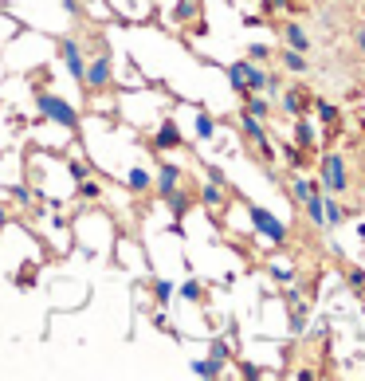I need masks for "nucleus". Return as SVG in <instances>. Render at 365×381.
Here are the masks:
<instances>
[{
    "mask_svg": "<svg viewBox=\"0 0 365 381\" xmlns=\"http://www.w3.org/2000/svg\"><path fill=\"white\" fill-rule=\"evenodd\" d=\"M318 189L330 193V197H345V193L354 189V181H350V161H345V153L338 150H326L318 153Z\"/></svg>",
    "mask_w": 365,
    "mask_h": 381,
    "instance_id": "f257e3e1",
    "label": "nucleus"
},
{
    "mask_svg": "<svg viewBox=\"0 0 365 381\" xmlns=\"http://www.w3.org/2000/svg\"><path fill=\"white\" fill-rule=\"evenodd\" d=\"M36 111H40V118H48V122H55V126H63V130H79V111L71 106L67 99H60L55 90H48V87H36Z\"/></svg>",
    "mask_w": 365,
    "mask_h": 381,
    "instance_id": "f03ea898",
    "label": "nucleus"
},
{
    "mask_svg": "<svg viewBox=\"0 0 365 381\" xmlns=\"http://www.w3.org/2000/svg\"><path fill=\"white\" fill-rule=\"evenodd\" d=\"M79 87L87 90V95H106V90H114V67H110V51H95L87 60V67H83V79Z\"/></svg>",
    "mask_w": 365,
    "mask_h": 381,
    "instance_id": "7ed1b4c3",
    "label": "nucleus"
},
{
    "mask_svg": "<svg viewBox=\"0 0 365 381\" xmlns=\"http://www.w3.org/2000/svg\"><path fill=\"white\" fill-rule=\"evenodd\" d=\"M263 83H267V71L252 60H236L228 63V87L236 90L240 99L244 95H263Z\"/></svg>",
    "mask_w": 365,
    "mask_h": 381,
    "instance_id": "20e7f679",
    "label": "nucleus"
},
{
    "mask_svg": "<svg viewBox=\"0 0 365 381\" xmlns=\"http://www.w3.org/2000/svg\"><path fill=\"white\" fill-rule=\"evenodd\" d=\"M244 212H247V221H252V228H256L259 236H267L275 248H287V244H291V228L279 221L275 212H267L263 205H252V201H244Z\"/></svg>",
    "mask_w": 365,
    "mask_h": 381,
    "instance_id": "39448f33",
    "label": "nucleus"
},
{
    "mask_svg": "<svg viewBox=\"0 0 365 381\" xmlns=\"http://www.w3.org/2000/svg\"><path fill=\"white\" fill-rule=\"evenodd\" d=\"M240 130H244V138L259 150V158H271V134H267V122L263 118H256L252 111L240 106Z\"/></svg>",
    "mask_w": 365,
    "mask_h": 381,
    "instance_id": "423d86ee",
    "label": "nucleus"
},
{
    "mask_svg": "<svg viewBox=\"0 0 365 381\" xmlns=\"http://www.w3.org/2000/svg\"><path fill=\"white\" fill-rule=\"evenodd\" d=\"M60 60H63V67H67V75L75 83L83 79V67H87V55H83V40L79 36H63L60 40Z\"/></svg>",
    "mask_w": 365,
    "mask_h": 381,
    "instance_id": "0eeeda50",
    "label": "nucleus"
},
{
    "mask_svg": "<svg viewBox=\"0 0 365 381\" xmlns=\"http://www.w3.org/2000/svg\"><path fill=\"white\" fill-rule=\"evenodd\" d=\"M279 111L283 114H291V118H298V114H310V106H315V99H310V90H303V87H283L279 90Z\"/></svg>",
    "mask_w": 365,
    "mask_h": 381,
    "instance_id": "6e6552de",
    "label": "nucleus"
},
{
    "mask_svg": "<svg viewBox=\"0 0 365 381\" xmlns=\"http://www.w3.org/2000/svg\"><path fill=\"white\" fill-rule=\"evenodd\" d=\"M236 193H232V185H216V181H208V185H200V205H205L212 216H220L224 212V205L232 201Z\"/></svg>",
    "mask_w": 365,
    "mask_h": 381,
    "instance_id": "1a4fd4ad",
    "label": "nucleus"
},
{
    "mask_svg": "<svg viewBox=\"0 0 365 381\" xmlns=\"http://www.w3.org/2000/svg\"><path fill=\"white\" fill-rule=\"evenodd\" d=\"M181 181H185V169H181L177 161H161L158 169H153V189H158L161 197H165L169 189H177Z\"/></svg>",
    "mask_w": 365,
    "mask_h": 381,
    "instance_id": "9d476101",
    "label": "nucleus"
},
{
    "mask_svg": "<svg viewBox=\"0 0 365 381\" xmlns=\"http://www.w3.org/2000/svg\"><path fill=\"white\" fill-rule=\"evenodd\" d=\"M153 146H158L161 153H165V150H181L185 141H181L177 122H173V118H161V122H158V130H153Z\"/></svg>",
    "mask_w": 365,
    "mask_h": 381,
    "instance_id": "9b49d317",
    "label": "nucleus"
},
{
    "mask_svg": "<svg viewBox=\"0 0 365 381\" xmlns=\"http://www.w3.org/2000/svg\"><path fill=\"white\" fill-rule=\"evenodd\" d=\"M283 48H291V51H303V55H310V36H306V28H303V24H295V20H283Z\"/></svg>",
    "mask_w": 365,
    "mask_h": 381,
    "instance_id": "f8f14e48",
    "label": "nucleus"
},
{
    "mask_svg": "<svg viewBox=\"0 0 365 381\" xmlns=\"http://www.w3.org/2000/svg\"><path fill=\"white\" fill-rule=\"evenodd\" d=\"M318 141H322V134L315 130V122L306 118V114H298L295 118V146L298 150H318Z\"/></svg>",
    "mask_w": 365,
    "mask_h": 381,
    "instance_id": "ddd939ff",
    "label": "nucleus"
},
{
    "mask_svg": "<svg viewBox=\"0 0 365 381\" xmlns=\"http://www.w3.org/2000/svg\"><path fill=\"white\" fill-rule=\"evenodd\" d=\"M122 181H126V189L134 193V197H146V193L153 189V173H149L146 165H130Z\"/></svg>",
    "mask_w": 365,
    "mask_h": 381,
    "instance_id": "4468645a",
    "label": "nucleus"
},
{
    "mask_svg": "<svg viewBox=\"0 0 365 381\" xmlns=\"http://www.w3.org/2000/svg\"><path fill=\"white\" fill-rule=\"evenodd\" d=\"M322 221H326V232L338 228V224L350 221V209H345L338 197H330V193H322Z\"/></svg>",
    "mask_w": 365,
    "mask_h": 381,
    "instance_id": "2eb2a0df",
    "label": "nucleus"
},
{
    "mask_svg": "<svg viewBox=\"0 0 365 381\" xmlns=\"http://www.w3.org/2000/svg\"><path fill=\"white\" fill-rule=\"evenodd\" d=\"M193 201H197V197H193V193L185 189V181H181L177 189H169V193H165V209L173 212L177 221H181V216H185L188 209H193Z\"/></svg>",
    "mask_w": 365,
    "mask_h": 381,
    "instance_id": "dca6fc26",
    "label": "nucleus"
},
{
    "mask_svg": "<svg viewBox=\"0 0 365 381\" xmlns=\"http://www.w3.org/2000/svg\"><path fill=\"white\" fill-rule=\"evenodd\" d=\"M267 275H271L279 287H287V283H298V268H295V263H287V260H271V263H267Z\"/></svg>",
    "mask_w": 365,
    "mask_h": 381,
    "instance_id": "f3484780",
    "label": "nucleus"
},
{
    "mask_svg": "<svg viewBox=\"0 0 365 381\" xmlns=\"http://www.w3.org/2000/svg\"><path fill=\"white\" fill-rule=\"evenodd\" d=\"M188 370H193V377L216 381V377H224V361H216V358H197V361H188Z\"/></svg>",
    "mask_w": 365,
    "mask_h": 381,
    "instance_id": "a211bd4d",
    "label": "nucleus"
},
{
    "mask_svg": "<svg viewBox=\"0 0 365 381\" xmlns=\"http://www.w3.org/2000/svg\"><path fill=\"white\" fill-rule=\"evenodd\" d=\"M303 212H306V221L315 224V228L326 232V221H322V189H315L310 197H303Z\"/></svg>",
    "mask_w": 365,
    "mask_h": 381,
    "instance_id": "6ab92c4d",
    "label": "nucleus"
},
{
    "mask_svg": "<svg viewBox=\"0 0 365 381\" xmlns=\"http://www.w3.org/2000/svg\"><path fill=\"white\" fill-rule=\"evenodd\" d=\"M279 63H283V71H291V75H303V71H310V60H306L303 51H291V48L279 51Z\"/></svg>",
    "mask_w": 365,
    "mask_h": 381,
    "instance_id": "aec40b11",
    "label": "nucleus"
},
{
    "mask_svg": "<svg viewBox=\"0 0 365 381\" xmlns=\"http://www.w3.org/2000/svg\"><path fill=\"white\" fill-rule=\"evenodd\" d=\"M193 130H197L200 141H212L216 138V118H212L208 111H193Z\"/></svg>",
    "mask_w": 365,
    "mask_h": 381,
    "instance_id": "412c9836",
    "label": "nucleus"
},
{
    "mask_svg": "<svg viewBox=\"0 0 365 381\" xmlns=\"http://www.w3.org/2000/svg\"><path fill=\"white\" fill-rule=\"evenodd\" d=\"M244 111H252L256 118H271V99L267 95H244Z\"/></svg>",
    "mask_w": 365,
    "mask_h": 381,
    "instance_id": "4be33fe9",
    "label": "nucleus"
},
{
    "mask_svg": "<svg viewBox=\"0 0 365 381\" xmlns=\"http://www.w3.org/2000/svg\"><path fill=\"white\" fill-rule=\"evenodd\" d=\"M208 358H216V361H232L236 358V350H232V342H228V334H216V338H212V346H208Z\"/></svg>",
    "mask_w": 365,
    "mask_h": 381,
    "instance_id": "5701e85b",
    "label": "nucleus"
},
{
    "mask_svg": "<svg viewBox=\"0 0 365 381\" xmlns=\"http://www.w3.org/2000/svg\"><path fill=\"white\" fill-rule=\"evenodd\" d=\"M306 299L303 303H295V307H287V326H291V334H303L306 331Z\"/></svg>",
    "mask_w": 365,
    "mask_h": 381,
    "instance_id": "b1692460",
    "label": "nucleus"
},
{
    "mask_svg": "<svg viewBox=\"0 0 365 381\" xmlns=\"http://www.w3.org/2000/svg\"><path fill=\"white\" fill-rule=\"evenodd\" d=\"M75 197H79V201H99L102 185L99 181H90V177H83V181H75Z\"/></svg>",
    "mask_w": 365,
    "mask_h": 381,
    "instance_id": "393cba45",
    "label": "nucleus"
},
{
    "mask_svg": "<svg viewBox=\"0 0 365 381\" xmlns=\"http://www.w3.org/2000/svg\"><path fill=\"white\" fill-rule=\"evenodd\" d=\"M181 299H188V303H208L205 283H200V279H188V283H181Z\"/></svg>",
    "mask_w": 365,
    "mask_h": 381,
    "instance_id": "a878e982",
    "label": "nucleus"
},
{
    "mask_svg": "<svg viewBox=\"0 0 365 381\" xmlns=\"http://www.w3.org/2000/svg\"><path fill=\"white\" fill-rule=\"evenodd\" d=\"M63 165H67V177H71V181L95 177V169H90V161H83V158H67V161H63Z\"/></svg>",
    "mask_w": 365,
    "mask_h": 381,
    "instance_id": "bb28decb",
    "label": "nucleus"
},
{
    "mask_svg": "<svg viewBox=\"0 0 365 381\" xmlns=\"http://www.w3.org/2000/svg\"><path fill=\"white\" fill-rule=\"evenodd\" d=\"M315 189H318V177H295V181H291V197H295V201L310 197Z\"/></svg>",
    "mask_w": 365,
    "mask_h": 381,
    "instance_id": "cd10ccee",
    "label": "nucleus"
},
{
    "mask_svg": "<svg viewBox=\"0 0 365 381\" xmlns=\"http://www.w3.org/2000/svg\"><path fill=\"white\" fill-rule=\"evenodd\" d=\"M287 87V75H279V71H267V83H263V95L267 99H279V90Z\"/></svg>",
    "mask_w": 365,
    "mask_h": 381,
    "instance_id": "c85d7f7f",
    "label": "nucleus"
},
{
    "mask_svg": "<svg viewBox=\"0 0 365 381\" xmlns=\"http://www.w3.org/2000/svg\"><path fill=\"white\" fill-rule=\"evenodd\" d=\"M310 111L318 114V122H326V126H338V106H334V102H315Z\"/></svg>",
    "mask_w": 365,
    "mask_h": 381,
    "instance_id": "c756f323",
    "label": "nucleus"
},
{
    "mask_svg": "<svg viewBox=\"0 0 365 381\" xmlns=\"http://www.w3.org/2000/svg\"><path fill=\"white\" fill-rule=\"evenodd\" d=\"M153 299L165 307V303L173 299V283H169V279H153Z\"/></svg>",
    "mask_w": 365,
    "mask_h": 381,
    "instance_id": "7c9ffc66",
    "label": "nucleus"
},
{
    "mask_svg": "<svg viewBox=\"0 0 365 381\" xmlns=\"http://www.w3.org/2000/svg\"><path fill=\"white\" fill-rule=\"evenodd\" d=\"M247 60H252V63H267V60H271V48H263V43H252V48H247Z\"/></svg>",
    "mask_w": 365,
    "mask_h": 381,
    "instance_id": "2f4dec72",
    "label": "nucleus"
},
{
    "mask_svg": "<svg viewBox=\"0 0 365 381\" xmlns=\"http://www.w3.org/2000/svg\"><path fill=\"white\" fill-rule=\"evenodd\" d=\"M345 279H350V287H357V291L365 295V271L361 268H350V275H345Z\"/></svg>",
    "mask_w": 365,
    "mask_h": 381,
    "instance_id": "473e14b6",
    "label": "nucleus"
},
{
    "mask_svg": "<svg viewBox=\"0 0 365 381\" xmlns=\"http://www.w3.org/2000/svg\"><path fill=\"white\" fill-rule=\"evenodd\" d=\"M283 158L291 161V165H303V150H298V146H291V141L283 146Z\"/></svg>",
    "mask_w": 365,
    "mask_h": 381,
    "instance_id": "72a5a7b5",
    "label": "nucleus"
},
{
    "mask_svg": "<svg viewBox=\"0 0 365 381\" xmlns=\"http://www.w3.org/2000/svg\"><path fill=\"white\" fill-rule=\"evenodd\" d=\"M205 173H208V181H216V185H232V181L224 177V169H216V165H205Z\"/></svg>",
    "mask_w": 365,
    "mask_h": 381,
    "instance_id": "f704fd0d",
    "label": "nucleus"
},
{
    "mask_svg": "<svg viewBox=\"0 0 365 381\" xmlns=\"http://www.w3.org/2000/svg\"><path fill=\"white\" fill-rule=\"evenodd\" d=\"M240 373H244V377H252V381L263 377V370H259V366H240Z\"/></svg>",
    "mask_w": 365,
    "mask_h": 381,
    "instance_id": "c9c22d12",
    "label": "nucleus"
},
{
    "mask_svg": "<svg viewBox=\"0 0 365 381\" xmlns=\"http://www.w3.org/2000/svg\"><path fill=\"white\" fill-rule=\"evenodd\" d=\"M354 43H357V51L365 55V28H357V32H354Z\"/></svg>",
    "mask_w": 365,
    "mask_h": 381,
    "instance_id": "e433bc0d",
    "label": "nucleus"
},
{
    "mask_svg": "<svg viewBox=\"0 0 365 381\" xmlns=\"http://www.w3.org/2000/svg\"><path fill=\"white\" fill-rule=\"evenodd\" d=\"M4 221H8V209H4V205H0V224H4Z\"/></svg>",
    "mask_w": 365,
    "mask_h": 381,
    "instance_id": "4c0bfd02",
    "label": "nucleus"
},
{
    "mask_svg": "<svg viewBox=\"0 0 365 381\" xmlns=\"http://www.w3.org/2000/svg\"><path fill=\"white\" fill-rule=\"evenodd\" d=\"M357 236H361V240H365V224H357Z\"/></svg>",
    "mask_w": 365,
    "mask_h": 381,
    "instance_id": "58836bf2",
    "label": "nucleus"
}]
</instances>
